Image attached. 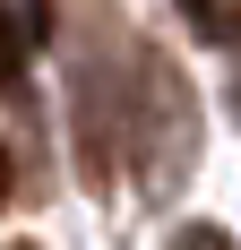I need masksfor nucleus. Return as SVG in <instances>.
<instances>
[{
  "mask_svg": "<svg viewBox=\"0 0 241 250\" xmlns=\"http://www.w3.org/2000/svg\"><path fill=\"white\" fill-rule=\"evenodd\" d=\"M18 61H26V35H18V18H9V9H0V86H9V78H18Z\"/></svg>",
  "mask_w": 241,
  "mask_h": 250,
  "instance_id": "nucleus-1",
  "label": "nucleus"
},
{
  "mask_svg": "<svg viewBox=\"0 0 241 250\" xmlns=\"http://www.w3.org/2000/svg\"><path fill=\"white\" fill-rule=\"evenodd\" d=\"M172 250H233V242H224L216 225H190V233H181V242H172Z\"/></svg>",
  "mask_w": 241,
  "mask_h": 250,
  "instance_id": "nucleus-2",
  "label": "nucleus"
},
{
  "mask_svg": "<svg viewBox=\"0 0 241 250\" xmlns=\"http://www.w3.org/2000/svg\"><path fill=\"white\" fill-rule=\"evenodd\" d=\"M9 181H18V164H9V147H0V207H9Z\"/></svg>",
  "mask_w": 241,
  "mask_h": 250,
  "instance_id": "nucleus-3",
  "label": "nucleus"
}]
</instances>
